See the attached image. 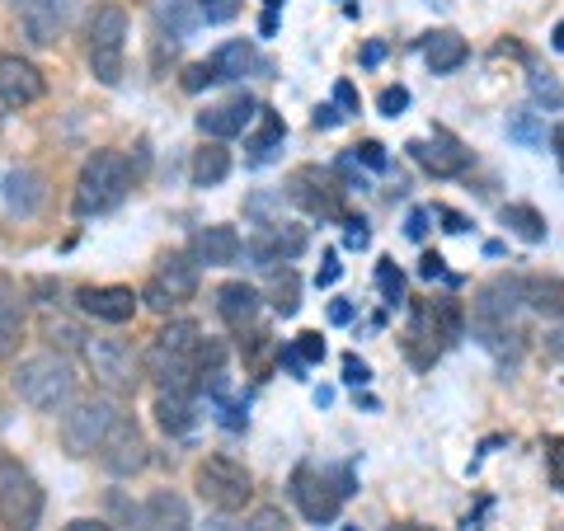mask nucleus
I'll use <instances>...</instances> for the list:
<instances>
[{
  "instance_id": "nucleus-39",
  "label": "nucleus",
  "mask_w": 564,
  "mask_h": 531,
  "mask_svg": "<svg viewBox=\"0 0 564 531\" xmlns=\"http://www.w3.org/2000/svg\"><path fill=\"white\" fill-rule=\"evenodd\" d=\"M193 6H198V14L207 24H226V20H236L240 14L245 0H193Z\"/></svg>"
},
{
  "instance_id": "nucleus-37",
  "label": "nucleus",
  "mask_w": 564,
  "mask_h": 531,
  "mask_svg": "<svg viewBox=\"0 0 564 531\" xmlns=\"http://www.w3.org/2000/svg\"><path fill=\"white\" fill-rule=\"evenodd\" d=\"M527 85H532V99L536 104H545V109H564V85L555 76H541V71H536Z\"/></svg>"
},
{
  "instance_id": "nucleus-42",
  "label": "nucleus",
  "mask_w": 564,
  "mask_h": 531,
  "mask_svg": "<svg viewBox=\"0 0 564 531\" xmlns=\"http://www.w3.org/2000/svg\"><path fill=\"white\" fill-rule=\"evenodd\" d=\"M352 161H362L367 170H386V147L381 141H362V147H352Z\"/></svg>"
},
{
  "instance_id": "nucleus-1",
  "label": "nucleus",
  "mask_w": 564,
  "mask_h": 531,
  "mask_svg": "<svg viewBox=\"0 0 564 531\" xmlns=\"http://www.w3.org/2000/svg\"><path fill=\"white\" fill-rule=\"evenodd\" d=\"M198 348H203V329L193 321H170L147 353V377L161 381V391H193L203 381L198 371Z\"/></svg>"
},
{
  "instance_id": "nucleus-52",
  "label": "nucleus",
  "mask_w": 564,
  "mask_h": 531,
  "mask_svg": "<svg viewBox=\"0 0 564 531\" xmlns=\"http://www.w3.org/2000/svg\"><path fill=\"white\" fill-rule=\"evenodd\" d=\"M545 353H551V358H560V362H564V329L545 334Z\"/></svg>"
},
{
  "instance_id": "nucleus-12",
  "label": "nucleus",
  "mask_w": 564,
  "mask_h": 531,
  "mask_svg": "<svg viewBox=\"0 0 564 531\" xmlns=\"http://www.w3.org/2000/svg\"><path fill=\"white\" fill-rule=\"evenodd\" d=\"M193 292H198V259L165 254L161 269H155V278H151V288H147V301L155 311H170V306H184Z\"/></svg>"
},
{
  "instance_id": "nucleus-30",
  "label": "nucleus",
  "mask_w": 564,
  "mask_h": 531,
  "mask_svg": "<svg viewBox=\"0 0 564 531\" xmlns=\"http://www.w3.org/2000/svg\"><path fill=\"white\" fill-rule=\"evenodd\" d=\"M259 132L250 137V165H269L278 147H282V137H288V128H282V118L273 109H259Z\"/></svg>"
},
{
  "instance_id": "nucleus-29",
  "label": "nucleus",
  "mask_w": 564,
  "mask_h": 531,
  "mask_svg": "<svg viewBox=\"0 0 564 531\" xmlns=\"http://www.w3.org/2000/svg\"><path fill=\"white\" fill-rule=\"evenodd\" d=\"M466 39L462 33H452V29H437V33H429L423 39V57H429V66L437 71V76H447V71H456L466 62Z\"/></svg>"
},
{
  "instance_id": "nucleus-19",
  "label": "nucleus",
  "mask_w": 564,
  "mask_h": 531,
  "mask_svg": "<svg viewBox=\"0 0 564 531\" xmlns=\"http://www.w3.org/2000/svg\"><path fill=\"white\" fill-rule=\"evenodd\" d=\"M0 193H6V212H10V217L29 221V217H39L43 203H47V180L39 170L20 165V170L6 174V188H0Z\"/></svg>"
},
{
  "instance_id": "nucleus-23",
  "label": "nucleus",
  "mask_w": 564,
  "mask_h": 531,
  "mask_svg": "<svg viewBox=\"0 0 564 531\" xmlns=\"http://www.w3.org/2000/svg\"><path fill=\"white\" fill-rule=\"evenodd\" d=\"M24 339V296L14 288V278L0 273V362H10Z\"/></svg>"
},
{
  "instance_id": "nucleus-46",
  "label": "nucleus",
  "mask_w": 564,
  "mask_h": 531,
  "mask_svg": "<svg viewBox=\"0 0 564 531\" xmlns=\"http://www.w3.org/2000/svg\"><path fill=\"white\" fill-rule=\"evenodd\" d=\"M334 104H339L344 113H358V109H362V99H358V90H352L348 80H339V85H334Z\"/></svg>"
},
{
  "instance_id": "nucleus-21",
  "label": "nucleus",
  "mask_w": 564,
  "mask_h": 531,
  "mask_svg": "<svg viewBox=\"0 0 564 531\" xmlns=\"http://www.w3.org/2000/svg\"><path fill=\"white\" fill-rule=\"evenodd\" d=\"M80 311L104 325H128L137 315V296L132 288H80Z\"/></svg>"
},
{
  "instance_id": "nucleus-3",
  "label": "nucleus",
  "mask_w": 564,
  "mask_h": 531,
  "mask_svg": "<svg viewBox=\"0 0 564 531\" xmlns=\"http://www.w3.org/2000/svg\"><path fill=\"white\" fill-rule=\"evenodd\" d=\"M132 188V161L122 151H95L76 180V217L113 212Z\"/></svg>"
},
{
  "instance_id": "nucleus-7",
  "label": "nucleus",
  "mask_w": 564,
  "mask_h": 531,
  "mask_svg": "<svg viewBox=\"0 0 564 531\" xmlns=\"http://www.w3.org/2000/svg\"><path fill=\"white\" fill-rule=\"evenodd\" d=\"M39 522H43V485L20 462H0V527L39 531Z\"/></svg>"
},
{
  "instance_id": "nucleus-15",
  "label": "nucleus",
  "mask_w": 564,
  "mask_h": 531,
  "mask_svg": "<svg viewBox=\"0 0 564 531\" xmlns=\"http://www.w3.org/2000/svg\"><path fill=\"white\" fill-rule=\"evenodd\" d=\"M288 198H292L296 207H306L311 217H339V188H334V184H329V174H325V170H315V165L292 170Z\"/></svg>"
},
{
  "instance_id": "nucleus-10",
  "label": "nucleus",
  "mask_w": 564,
  "mask_h": 531,
  "mask_svg": "<svg viewBox=\"0 0 564 531\" xmlns=\"http://www.w3.org/2000/svg\"><path fill=\"white\" fill-rule=\"evenodd\" d=\"M80 348H85V362H90L95 381L104 386V391H113V395H132L137 391L141 362L122 339H85Z\"/></svg>"
},
{
  "instance_id": "nucleus-26",
  "label": "nucleus",
  "mask_w": 564,
  "mask_h": 531,
  "mask_svg": "<svg viewBox=\"0 0 564 531\" xmlns=\"http://www.w3.org/2000/svg\"><path fill=\"white\" fill-rule=\"evenodd\" d=\"M217 315L231 329H250L254 315H259V292L250 288V282H226V288L217 292Z\"/></svg>"
},
{
  "instance_id": "nucleus-5",
  "label": "nucleus",
  "mask_w": 564,
  "mask_h": 531,
  "mask_svg": "<svg viewBox=\"0 0 564 531\" xmlns=\"http://www.w3.org/2000/svg\"><path fill=\"white\" fill-rule=\"evenodd\" d=\"M352 494V470L339 466V470H315V466H296L292 475V499L302 508V518L325 527L339 518V503Z\"/></svg>"
},
{
  "instance_id": "nucleus-16",
  "label": "nucleus",
  "mask_w": 564,
  "mask_h": 531,
  "mask_svg": "<svg viewBox=\"0 0 564 531\" xmlns=\"http://www.w3.org/2000/svg\"><path fill=\"white\" fill-rule=\"evenodd\" d=\"M306 250V231L302 226H288V221H263V231L250 240V254L263 263V269H278Z\"/></svg>"
},
{
  "instance_id": "nucleus-50",
  "label": "nucleus",
  "mask_w": 564,
  "mask_h": 531,
  "mask_svg": "<svg viewBox=\"0 0 564 531\" xmlns=\"http://www.w3.org/2000/svg\"><path fill=\"white\" fill-rule=\"evenodd\" d=\"M339 109H334V104H321V109H315V128H339Z\"/></svg>"
},
{
  "instance_id": "nucleus-40",
  "label": "nucleus",
  "mask_w": 564,
  "mask_h": 531,
  "mask_svg": "<svg viewBox=\"0 0 564 531\" xmlns=\"http://www.w3.org/2000/svg\"><path fill=\"white\" fill-rule=\"evenodd\" d=\"M292 353H296V358H302L306 367H311V362H325V339H321V334H296Z\"/></svg>"
},
{
  "instance_id": "nucleus-18",
  "label": "nucleus",
  "mask_w": 564,
  "mask_h": 531,
  "mask_svg": "<svg viewBox=\"0 0 564 531\" xmlns=\"http://www.w3.org/2000/svg\"><path fill=\"white\" fill-rule=\"evenodd\" d=\"M254 113H259V104H254L250 95H236V99L212 104L207 113H198V128H203V137H212V141H231V137H240L245 128H250Z\"/></svg>"
},
{
  "instance_id": "nucleus-25",
  "label": "nucleus",
  "mask_w": 564,
  "mask_h": 531,
  "mask_svg": "<svg viewBox=\"0 0 564 531\" xmlns=\"http://www.w3.org/2000/svg\"><path fill=\"white\" fill-rule=\"evenodd\" d=\"M240 236L231 231V226H207V231H198V240H193V259L207 263V269H226V263L240 259Z\"/></svg>"
},
{
  "instance_id": "nucleus-4",
  "label": "nucleus",
  "mask_w": 564,
  "mask_h": 531,
  "mask_svg": "<svg viewBox=\"0 0 564 531\" xmlns=\"http://www.w3.org/2000/svg\"><path fill=\"white\" fill-rule=\"evenodd\" d=\"M462 306L456 301H419L410 315V334H404V348H410L414 367H433L443 358V348L462 339Z\"/></svg>"
},
{
  "instance_id": "nucleus-13",
  "label": "nucleus",
  "mask_w": 564,
  "mask_h": 531,
  "mask_svg": "<svg viewBox=\"0 0 564 531\" xmlns=\"http://www.w3.org/2000/svg\"><path fill=\"white\" fill-rule=\"evenodd\" d=\"M414 155V161L423 165V170H433L437 180H452V174H466V165H470V151L456 141L452 132H443V128H433V137H423V141H410L404 147Z\"/></svg>"
},
{
  "instance_id": "nucleus-49",
  "label": "nucleus",
  "mask_w": 564,
  "mask_h": 531,
  "mask_svg": "<svg viewBox=\"0 0 564 531\" xmlns=\"http://www.w3.org/2000/svg\"><path fill=\"white\" fill-rule=\"evenodd\" d=\"M419 273L429 278V282H433V278H447V269H443V259H437V254H423V259H419Z\"/></svg>"
},
{
  "instance_id": "nucleus-33",
  "label": "nucleus",
  "mask_w": 564,
  "mask_h": 531,
  "mask_svg": "<svg viewBox=\"0 0 564 531\" xmlns=\"http://www.w3.org/2000/svg\"><path fill=\"white\" fill-rule=\"evenodd\" d=\"M273 311L278 315H296V306H302V278L292 273V263H282V269H273Z\"/></svg>"
},
{
  "instance_id": "nucleus-55",
  "label": "nucleus",
  "mask_w": 564,
  "mask_h": 531,
  "mask_svg": "<svg viewBox=\"0 0 564 531\" xmlns=\"http://www.w3.org/2000/svg\"><path fill=\"white\" fill-rule=\"evenodd\" d=\"M551 147H555V155H560V165H564V122H560V128L551 132Z\"/></svg>"
},
{
  "instance_id": "nucleus-2",
  "label": "nucleus",
  "mask_w": 564,
  "mask_h": 531,
  "mask_svg": "<svg viewBox=\"0 0 564 531\" xmlns=\"http://www.w3.org/2000/svg\"><path fill=\"white\" fill-rule=\"evenodd\" d=\"M14 395H20L29 410L39 414H62L70 400H76V371L62 353H39V358H24L14 367Z\"/></svg>"
},
{
  "instance_id": "nucleus-43",
  "label": "nucleus",
  "mask_w": 564,
  "mask_h": 531,
  "mask_svg": "<svg viewBox=\"0 0 564 531\" xmlns=\"http://www.w3.org/2000/svg\"><path fill=\"white\" fill-rule=\"evenodd\" d=\"M404 109H410V90H404V85H391V90L381 95V113L386 118H400Z\"/></svg>"
},
{
  "instance_id": "nucleus-41",
  "label": "nucleus",
  "mask_w": 564,
  "mask_h": 531,
  "mask_svg": "<svg viewBox=\"0 0 564 531\" xmlns=\"http://www.w3.org/2000/svg\"><path fill=\"white\" fill-rule=\"evenodd\" d=\"M508 132H513L518 141H532V147H541V141H545V132L536 128V118H532V113H518L513 122H508Z\"/></svg>"
},
{
  "instance_id": "nucleus-60",
  "label": "nucleus",
  "mask_w": 564,
  "mask_h": 531,
  "mask_svg": "<svg viewBox=\"0 0 564 531\" xmlns=\"http://www.w3.org/2000/svg\"><path fill=\"white\" fill-rule=\"evenodd\" d=\"M344 531H358V527H344Z\"/></svg>"
},
{
  "instance_id": "nucleus-31",
  "label": "nucleus",
  "mask_w": 564,
  "mask_h": 531,
  "mask_svg": "<svg viewBox=\"0 0 564 531\" xmlns=\"http://www.w3.org/2000/svg\"><path fill=\"white\" fill-rule=\"evenodd\" d=\"M226 174H231V151H226L221 141H207V147L193 155V184L212 188V184H221Z\"/></svg>"
},
{
  "instance_id": "nucleus-14",
  "label": "nucleus",
  "mask_w": 564,
  "mask_h": 531,
  "mask_svg": "<svg viewBox=\"0 0 564 531\" xmlns=\"http://www.w3.org/2000/svg\"><path fill=\"white\" fill-rule=\"evenodd\" d=\"M43 90H47V80L29 57H20V52H6V57H0V104L24 109V104H39Z\"/></svg>"
},
{
  "instance_id": "nucleus-36",
  "label": "nucleus",
  "mask_w": 564,
  "mask_h": 531,
  "mask_svg": "<svg viewBox=\"0 0 564 531\" xmlns=\"http://www.w3.org/2000/svg\"><path fill=\"white\" fill-rule=\"evenodd\" d=\"M377 288H381V296H386V306H400V301H404V273L395 269L391 259L377 263Z\"/></svg>"
},
{
  "instance_id": "nucleus-48",
  "label": "nucleus",
  "mask_w": 564,
  "mask_h": 531,
  "mask_svg": "<svg viewBox=\"0 0 564 531\" xmlns=\"http://www.w3.org/2000/svg\"><path fill=\"white\" fill-rule=\"evenodd\" d=\"M339 259H334V254H325V269H321V278H315V288H334V282H339Z\"/></svg>"
},
{
  "instance_id": "nucleus-9",
  "label": "nucleus",
  "mask_w": 564,
  "mask_h": 531,
  "mask_svg": "<svg viewBox=\"0 0 564 531\" xmlns=\"http://www.w3.org/2000/svg\"><path fill=\"white\" fill-rule=\"evenodd\" d=\"M122 43H128V14L122 6H99L90 20V66L104 85L122 80Z\"/></svg>"
},
{
  "instance_id": "nucleus-58",
  "label": "nucleus",
  "mask_w": 564,
  "mask_h": 531,
  "mask_svg": "<svg viewBox=\"0 0 564 531\" xmlns=\"http://www.w3.org/2000/svg\"><path fill=\"white\" fill-rule=\"evenodd\" d=\"M386 531H433V527H419V522H395V527H386Z\"/></svg>"
},
{
  "instance_id": "nucleus-56",
  "label": "nucleus",
  "mask_w": 564,
  "mask_h": 531,
  "mask_svg": "<svg viewBox=\"0 0 564 531\" xmlns=\"http://www.w3.org/2000/svg\"><path fill=\"white\" fill-rule=\"evenodd\" d=\"M66 531H113V527H104V522H70Z\"/></svg>"
},
{
  "instance_id": "nucleus-38",
  "label": "nucleus",
  "mask_w": 564,
  "mask_h": 531,
  "mask_svg": "<svg viewBox=\"0 0 564 531\" xmlns=\"http://www.w3.org/2000/svg\"><path fill=\"white\" fill-rule=\"evenodd\" d=\"M282 527H288V522H282V512H278V508H259V512H254V518L245 522V527H226V522H212V531H282Z\"/></svg>"
},
{
  "instance_id": "nucleus-44",
  "label": "nucleus",
  "mask_w": 564,
  "mask_h": 531,
  "mask_svg": "<svg viewBox=\"0 0 564 531\" xmlns=\"http://www.w3.org/2000/svg\"><path fill=\"white\" fill-rule=\"evenodd\" d=\"M344 381L348 386H367V381H372V367H367L358 353H348V358H344Z\"/></svg>"
},
{
  "instance_id": "nucleus-35",
  "label": "nucleus",
  "mask_w": 564,
  "mask_h": 531,
  "mask_svg": "<svg viewBox=\"0 0 564 531\" xmlns=\"http://www.w3.org/2000/svg\"><path fill=\"white\" fill-rule=\"evenodd\" d=\"M43 339H47L52 348H80L85 334H80V325L62 321V315H47V321H43Z\"/></svg>"
},
{
  "instance_id": "nucleus-20",
  "label": "nucleus",
  "mask_w": 564,
  "mask_h": 531,
  "mask_svg": "<svg viewBox=\"0 0 564 531\" xmlns=\"http://www.w3.org/2000/svg\"><path fill=\"white\" fill-rule=\"evenodd\" d=\"M137 527H141V531H193V518H188L184 494L155 489L151 499H147V508L137 512Z\"/></svg>"
},
{
  "instance_id": "nucleus-28",
  "label": "nucleus",
  "mask_w": 564,
  "mask_h": 531,
  "mask_svg": "<svg viewBox=\"0 0 564 531\" xmlns=\"http://www.w3.org/2000/svg\"><path fill=\"white\" fill-rule=\"evenodd\" d=\"M522 306L545 321H564V278H522Z\"/></svg>"
},
{
  "instance_id": "nucleus-45",
  "label": "nucleus",
  "mask_w": 564,
  "mask_h": 531,
  "mask_svg": "<svg viewBox=\"0 0 564 531\" xmlns=\"http://www.w3.org/2000/svg\"><path fill=\"white\" fill-rule=\"evenodd\" d=\"M429 217H433L429 207H414V212H410V221H404V236H410V240H423V236H429Z\"/></svg>"
},
{
  "instance_id": "nucleus-6",
  "label": "nucleus",
  "mask_w": 564,
  "mask_h": 531,
  "mask_svg": "<svg viewBox=\"0 0 564 531\" xmlns=\"http://www.w3.org/2000/svg\"><path fill=\"white\" fill-rule=\"evenodd\" d=\"M193 485H198V499L217 512H240L245 503L254 499V480L250 470L231 456H207V462L193 470Z\"/></svg>"
},
{
  "instance_id": "nucleus-27",
  "label": "nucleus",
  "mask_w": 564,
  "mask_h": 531,
  "mask_svg": "<svg viewBox=\"0 0 564 531\" xmlns=\"http://www.w3.org/2000/svg\"><path fill=\"white\" fill-rule=\"evenodd\" d=\"M155 423H161L170 437L193 433V423H198V404H193V391H161V395H155Z\"/></svg>"
},
{
  "instance_id": "nucleus-17",
  "label": "nucleus",
  "mask_w": 564,
  "mask_h": 531,
  "mask_svg": "<svg viewBox=\"0 0 564 531\" xmlns=\"http://www.w3.org/2000/svg\"><path fill=\"white\" fill-rule=\"evenodd\" d=\"M518 306H522V278H494L480 288V301H475V325H513Z\"/></svg>"
},
{
  "instance_id": "nucleus-11",
  "label": "nucleus",
  "mask_w": 564,
  "mask_h": 531,
  "mask_svg": "<svg viewBox=\"0 0 564 531\" xmlns=\"http://www.w3.org/2000/svg\"><path fill=\"white\" fill-rule=\"evenodd\" d=\"M151 447H147V437H141V429L128 419V414H118L113 419V429L104 433V442H99V466L109 470V475H118V480H128V475H137V470H147V456Z\"/></svg>"
},
{
  "instance_id": "nucleus-54",
  "label": "nucleus",
  "mask_w": 564,
  "mask_h": 531,
  "mask_svg": "<svg viewBox=\"0 0 564 531\" xmlns=\"http://www.w3.org/2000/svg\"><path fill=\"white\" fill-rule=\"evenodd\" d=\"M381 57H386V43H367V52H362V62H367V66H377Z\"/></svg>"
},
{
  "instance_id": "nucleus-51",
  "label": "nucleus",
  "mask_w": 564,
  "mask_h": 531,
  "mask_svg": "<svg viewBox=\"0 0 564 531\" xmlns=\"http://www.w3.org/2000/svg\"><path fill=\"white\" fill-rule=\"evenodd\" d=\"M329 321H334V325H348V321H352V301H334V306H329Z\"/></svg>"
},
{
  "instance_id": "nucleus-57",
  "label": "nucleus",
  "mask_w": 564,
  "mask_h": 531,
  "mask_svg": "<svg viewBox=\"0 0 564 531\" xmlns=\"http://www.w3.org/2000/svg\"><path fill=\"white\" fill-rule=\"evenodd\" d=\"M551 47H555V52H564V20H560V24H555V33H551Z\"/></svg>"
},
{
  "instance_id": "nucleus-47",
  "label": "nucleus",
  "mask_w": 564,
  "mask_h": 531,
  "mask_svg": "<svg viewBox=\"0 0 564 531\" xmlns=\"http://www.w3.org/2000/svg\"><path fill=\"white\" fill-rule=\"evenodd\" d=\"M344 245H348V250H367V245H372V231H367V221H348Z\"/></svg>"
},
{
  "instance_id": "nucleus-24",
  "label": "nucleus",
  "mask_w": 564,
  "mask_h": 531,
  "mask_svg": "<svg viewBox=\"0 0 564 531\" xmlns=\"http://www.w3.org/2000/svg\"><path fill=\"white\" fill-rule=\"evenodd\" d=\"M203 66H207V80H240V76H250V71H259L263 62L250 43L236 39V43H221Z\"/></svg>"
},
{
  "instance_id": "nucleus-34",
  "label": "nucleus",
  "mask_w": 564,
  "mask_h": 531,
  "mask_svg": "<svg viewBox=\"0 0 564 531\" xmlns=\"http://www.w3.org/2000/svg\"><path fill=\"white\" fill-rule=\"evenodd\" d=\"M161 20L174 29V33H193L203 24V14H198V6L193 0H161Z\"/></svg>"
},
{
  "instance_id": "nucleus-32",
  "label": "nucleus",
  "mask_w": 564,
  "mask_h": 531,
  "mask_svg": "<svg viewBox=\"0 0 564 531\" xmlns=\"http://www.w3.org/2000/svg\"><path fill=\"white\" fill-rule=\"evenodd\" d=\"M503 226L518 240H527V245H541L545 240V217H541L536 207H527V203H508L503 207Z\"/></svg>"
},
{
  "instance_id": "nucleus-53",
  "label": "nucleus",
  "mask_w": 564,
  "mask_h": 531,
  "mask_svg": "<svg viewBox=\"0 0 564 531\" xmlns=\"http://www.w3.org/2000/svg\"><path fill=\"white\" fill-rule=\"evenodd\" d=\"M437 217H443V221H447V231H452V236H462V231H466V217H456V212H447V207H437Z\"/></svg>"
},
{
  "instance_id": "nucleus-59",
  "label": "nucleus",
  "mask_w": 564,
  "mask_h": 531,
  "mask_svg": "<svg viewBox=\"0 0 564 531\" xmlns=\"http://www.w3.org/2000/svg\"><path fill=\"white\" fill-rule=\"evenodd\" d=\"M0 118H6V104H0Z\"/></svg>"
},
{
  "instance_id": "nucleus-22",
  "label": "nucleus",
  "mask_w": 564,
  "mask_h": 531,
  "mask_svg": "<svg viewBox=\"0 0 564 531\" xmlns=\"http://www.w3.org/2000/svg\"><path fill=\"white\" fill-rule=\"evenodd\" d=\"M20 20H24V39L33 47H47V43H57L66 29V0H24Z\"/></svg>"
},
{
  "instance_id": "nucleus-8",
  "label": "nucleus",
  "mask_w": 564,
  "mask_h": 531,
  "mask_svg": "<svg viewBox=\"0 0 564 531\" xmlns=\"http://www.w3.org/2000/svg\"><path fill=\"white\" fill-rule=\"evenodd\" d=\"M113 419H118V404L113 400L66 404V410H62V447H66V456H95L104 433L113 429Z\"/></svg>"
}]
</instances>
